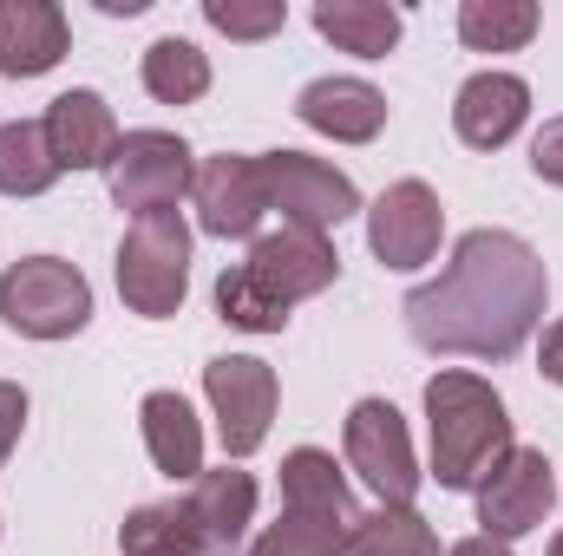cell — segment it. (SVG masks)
Returning <instances> with one entry per match:
<instances>
[{
  "label": "cell",
  "mask_w": 563,
  "mask_h": 556,
  "mask_svg": "<svg viewBox=\"0 0 563 556\" xmlns=\"http://www.w3.org/2000/svg\"><path fill=\"white\" fill-rule=\"evenodd\" d=\"M73 26L53 0H0V73L7 79H40L66 59Z\"/></svg>",
  "instance_id": "obj_16"
},
{
  "label": "cell",
  "mask_w": 563,
  "mask_h": 556,
  "mask_svg": "<svg viewBox=\"0 0 563 556\" xmlns=\"http://www.w3.org/2000/svg\"><path fill=\"white\" fill-rule=\"evenodd\" d=\"M282 511H308V518H334V524H361L347 478L334 471V458L321 445H295L282 458Z\"/></svg>",
  "instance_id": "obj_19"
},
{
  "label": "cell",
  "mask_w": 563,
  "mask_h": 556,
  "mask_svg": "<svg viewBox=\"0 0 563 556\" xmlns=\"http://www.w3.org/2000/svg\"><path fill=\"white\" fill-rule=\"evenodd\" d=\"M139 425H144V445H151V465L164 478H184V485L203 478V425H197L184 393H144Z\"/></svg>",
  "instance_id": "obj_18"
},
{
  "label": "cell",
  "mask_w": 563,
  "mask_h": 556,
  "mask_svg": "<svg viewBox=\"0 0 563 556\" xmlns=\"http://www.w3.org/2000/svg\"><path fill=\"white\" fill-rule=\"evenodd\" d=\"M20 425H26V393L13 380H0V471H7V458L20 445Z\"/></svg>",
  "instance_id": "obj_30"
},
{
  "label": "cell",
  "mask_w": 563,
  "mask_h": 556,
  "mask_svg": "<svg viewBox=\"0 0 563 556\" xmlns=\"http://www.w3.org/2000/svg\"><path fill=\"white\" fill-rule=\"evenodd\" d=\"M295 119L334 144H367L387 125V92L367 79H314V86H301Z\"/></svg>",
  "instance_id": "obj_14"
},
{
  "label": "cell",
  "mask_w": 563,
  "mask_h": 556,
  "mask_svg": "<svg viewBox=\"0 0 563 556\" xmlns=\"http://www.w3.org/2000/svg\"><path fill=\"white\" fill-rule=\"evenodd\" d=\"M439 236H445V210H439V197L426 190L420 177L387 184L380 203L367 210V249L387 269H426L439 256Z\"/></svg>",
  "instance_id": "obj_10"
},
{
  "label": "cell",
  "mask_w": 563,
  "mask_h": 556,
  "mask_svg": "<svg viewBox=\"0 0 563 556\" xmlns=\"http://www.w3.org/2000/svg\"><path fill=\"white\" fill-rule=\"evenodd\" d=\"M203 393H210V413H217L230 458H250L269 438V419H276V367L269 360L223 354V360L203 367Z\"/></svg>",
  "instance_id": "obj_9"
},
{
  "label": "cell",
  "mask_w": 563,
  "mask_h": 556,
  "mask_svg": "<svg viewBox=\"0 0 563 556\" xmlns=\"http://www.w3.org/2000/svg\"><path fill=\"white\" fill-rule=\"evenodd\" d=\"M243 269H250V281H256L263 294H276L282 308H295V301L321 294L328 281L341 276V256H334L328 236L282 223L276 236H256V243H250V263H243Z\"/></svg>",
  "instance_id": "obj_12"
},
{
  "label": "cell",
  "mask_w": 563,
  "mask_h": 556,
  "mask_svg": "<svg viewBox=\"0 0 563 556\" xmlns=\"http://www.w3.org/2000/svg\"><path fill=\"white\" fill-rule=\"evenodd\" d=\"M551 504H558V471H551V458H544L538 445H511L505 465L478 485V524H485V537H498V544L544 531Z\"/></svg>",
  "instance_id": "obj_8"
},
{
  "label": "cell",
  "mask_w": 563,
  "mask_h": 556,
  "mask_svg": "<svg viewBox=\"0 0 563 556\" xmlns=\"http://www.w3.org/2000/svg\"><path fill=\"white\" fill-rule=\"evenodd\" d=\"M341 445H347V465L361 471V485H367L380 504H413V491H420L413 432H407V419L394 413L387 400H361V407L347 413Z\"/></svg>",
  "instance_id": "obj_7"
},
{
  "label": "cell",
  "mask_w": 563,
  "mask_h": 556,
  "mask_svg": "<svg viewBox=\"0 0 563 556\" xmlns=\"http://www.w3.org/2000/svg\"><path fill=\"white\" fill-rule=\"evenodd\" d=\"M347 556H439V537L413 504H380L374 518H361Z\"/></svg>",
  "instance_id": "obj_25"
},
{
  "label": "cell",
  "mask_w": 563,
  "mask_h": 556,
  "mask_svg": "<svg viewBox=\"0 0 563 556\" xmlns=\"http://www.w3.org/2000/svg\"><path fill=\"white\" fill-rule=\"evenodd\" d=\"M445 556H511V544H498V537H485V531H478V537H465V544H452Z\"/></svg>",
  "instance_id": "obj_32"
},
{
  "label": "cell",
  "mask_w": 563,
  "mask_h": 556,
  "mask_svg": "<svg viewBox=\"0 0 563 556\" xmlns=\"http://www.w3.org/2000/svg\"><path fill=\"white\" fill-rule=\"evenodd\" d=\"M119 551L125 556H203V537L190 524L184 504H139L119 531Z\"/></svg>",
  "instance_id": "obj_24"
},
{
  "label": "cell",
  "mask_w": 563,
  "mask_h": 556,
  "mask_svg": "<svg viewBox=\"0 0 563 556\" xmlns=\"http://www.w3.org/2000/svg\"><path fill=\"white\" fill-rule=\"evenodd\" d=\"M0 321L26 341H66L92 321V281L59 256H26L0 276Z\"/></svg>",
  "instance_id": "obj_4"
},
{
  "label": "cell",
  "mask_w": 563,
  "mask_h": 556,
  "mask_svg": "<svg viewBox=\"0 0 563 556\" xmlns=\"http://www.w3.org/2000/svg\"><path fill=\"white\" fill-rule=\"evenodd\" d=\"M538 367H544V380H558L563 387V314L544 327V347H538Z\"/></svg>",
  "instance_id": "obj_31"
},
{
  "label": "cell",
  "mask_w": 563,
  "mask_h": 556,
  "mask_svg": "<svg viewBox=\"0 0 563 556\" xmlns=\"http://www.w3.org/2000/svg\"><path fill=\"white\" fill-rule=\"evenodd\" d=\"M190 197H197V223H203V236H223V243L256 236V230H263V216H269L263 157H236V151H223V157L197 164Z\"/></svg>",
  "instance_id": "obj_11"
},
{
  "label": "cell",
  "mask_w": 563,
  "mask_h": 556,
  "mask_svg": "<svg viewBox=\"0 0 563 556\" xmlns=\"http://www.w3.org/2000/svg\"><path fill=\"white\" fill-rule=\"evenodd\" d=\"M544 288H551V276L525 236L472 230V236H459L439 281H426L400 301V314L426 354L511 360L544 314Z\"/></svg>",
  "instance_id": "obj_1"
},
{
  "label": "cell",
  "mask_w": 563,
  "mask_h": 556,
  "mask_svg": "<svg viewBox=\"0 0 563 556\" xmlns=\"http://www.w3.org/2000/svg\"><path fill=\"white\" fill-rule=\"evenodd\" d=\"M144 92L157 99V105H197L203 92H210V59L190 46V40H177V33H164V40H151L144 46Z\"/></svg>",
  "instance_id": "obj_21"
},
{
  "label": "cell",
  "mask_w": 563,
  "mask_h": 556,
  "mask_svg": "<svg viewBox=\"0 0 563 556\" xmlns=\"http://www.w3.org/2000/svg\"><path fill=\"white\" fill-rule=\"evenodd\" d=\"M544 26L538 0H465L459 7V40L472 53H518Z\"/></svg>",
  "instance_id": "obj_23"
},
{
  "label": "cell",
  "mask_w": 563,
  "mask_h": 556,
  "mask_svg": "<svg viewBox=\"0 0 563 556\" xmlns=\"http://www.w3.org/2000/svg\"><path fill=\"white\" fill-rule=\"evenodd\" d=\"M314 33L334 40L354 59H387L400 46V7H387V0H321Z\"/></svg>",
  "instance_id": "obj_20"
},
{
  "label": "cell",
  "mask_w": 563,
  "mask_h": 556,
  "mask_svg": "<svg viewBox=\"0 0 563 556\" xmlns=\"http://www.w3.org/2000/svg\"><path fill=\"white\" fill-rule=\"evenodd\" d=\"M203 20L230 40H269L288 26V7L282 0H263V7H236V0H203Z\"/></svg>",
  "instance_id": "obj_28"
},
{
  "label": "cell",
  "mask_w": 563,
  "mask_h": 556,
  "mask_svg": "<svg viewBox=\"0 0 563 556\" xmlns=\"http://www.w3.org/2000/svg\"><path fill=\"white\" fill-rule=\"evenodd\" d=\"M263 184H269V210H282L288 230H341L361 210V190L347 170H334L328 157L308 151H263Z\"/></svg>",
  "instance_id": "obj_5"
},
{
  "label": "cell",
  "mask_w": 563,
  "mask_h": 556,
  "mask_svg": "<svg viewBox=\"0 0 563 556\" xmlns=\"http://www.w3.org/2000/svg\"><path fill=\"white\" fill-rule=\"evenodd\" d=\"M531 170L563 190V119H544V132L531 138Z\"/></svg>",
  "instance_id": "obj_29"
},
{
  "label": "cell",
  "mask_w": 563,
  "mask_h": 556,
  "mask_svg": "<svg viewBox=\"0 0 563 556\" xmlns=\"http://www.w3.org/2000/svg\"><path fill=\"white\" fill-rule=\"evenodd\" d=\"M217 314H223L230 327H243V334H282V327H288V308H282L276 294H263L243 263L217 276Z\"/></svg>",
  "instance_id": "obj_27"
},
{
  "label": "cell",
  "mask_w": 563,
  "mask_h": 556,
  "mask_svg": "<svg viewBox=\"0 0 563 556\" xmlns=\"http://www.w3.org/2000/svg\"><path fill=\"white\" fill-rule=\"evenodd\" d=\"M59 184V157L46 144L40 119H13L0 125V197H40Z\"/></svg>",
  "instance_id": "obj_22"
},
{
  "label": "cell",
  "mask_w": 563,
  "mask_h": 556,
  "mask_svg": "<svg viewBox=\"0 0 563 556\" xmlns=\"http://www.w3.org/2000/svg\"><path fill=\"white\" fill-rule=\"evenodd\" d=\"M361 524H334V518H308V511H282V524H269L250 556H347Z\"/></svg>",
  "instance_id": "obj_26"
},
{
  "label": "cell",
  "mask_w": 563,
  "mask_h": 556,
  "mask_svg": "<svg viewBox=\"0 0 563 556\" xmlns=\"http://www.w3.org/2000/svg\"><path fill=\"white\" fill-rule=\"evenodd\" d=\"M46 144H53V157H59V170H106L112 164V151H119V119H112V105L99 99V92H59L53 105H46Z\"/></svg>",
  "instance_id": "obj_15"
},
{
  "label": "cell",
  "mask_w": 563,
  "mask_h": 556,
  "mask_svg": "<svg viewBox=\"0 0 563 556\" xmlns=\"http://www.w3.org/2000/svg\"><path fill=\"white\" fill-rule=\"evenodd\" d=\"M99 13H125L132 20V13H144V0H99Z\"/></svg>",
  "instance_id": "obj_33"
},
{
  "label": "cell",
  "mask_w": 563,
  "mask_h": 556,
  "mask_svg": "<svg viewBox=\"0 0 563 556\" xmlns=\"http://www.w3.org/2000/svg\"><path fill=\"white\" fill-rule=\"evenodd\" d=\"M184 511H190V524H197V537H203V556H230L243 544V531L256 524V478L236 471V465L203 471V478L190 485Z\"/></svg>",
  "instance_id": "obj_17"
},
{
  "label": "cell",
  "mask_w": 563,
  "mask_h": 556,
  "mask_svg": "<svg viewBox=\"0 0 563 556\" xmlns=\"http://www.w3.org/2000/svg\"><path fill=\"white\" fill-rule=\"evenodd\" d=\"M190 184H197V164L177 132H125L106 164V190L119 210H132V223L151 210H177V197Z\"/></svg>",
  "instance_id": "obj_6"
},
{
  "label": "cell",
  "mask_w": 563,
  "mask_h": 556,
  "mask_svg": "<svg viewBox=\"0 0 563 556\" xmlns=\"http://www.w3.org/2000/svg\"><path fill=\"white\" fill-rule=\"evenodd\" d=\"M190 288V230L177 210H151L119 243V294L144 321H170Z\"/></svg>",
  "instance_id": "obj_3"
},
{
  "label": "cell",
  "mask_w": 563,
  "mask_h": 556,
  "mask_svg": "<svg viewBox=\"0 0 563 556\" xmlns=\"http://www.w3.org/2000/svg\"><path fill=\"white\" fill-rule=\"evenodd\" d=\"M544 556H563V531H558V537H551V551H544Z\"/></svg>",
  "instance_id": "obj_34"
},
{
  "label": "cell",
  "mask_w": 563,
  "mask_h": 556,
  "mask_svg": "<svg viewBox=\"0 0 563 556\" xmlns=\"http://www.w3.org/2000/svg\"><path fill=\"white\" fill-rule=\"evenodd\" d=\"M531 119V86L518 73H472L452 99V132L472 151H498L525 132Z\"/></svg>",
  "instance_id": "obj_13"
},
{
  "label": "cell",
  "mask_w": 563,
  "mask_h": 556,
  "mask_svg": "<svg viewBox=\"0 0 563 556\" xmlns=\"http://www.w3.org/2000/svg\"><path fill=\"white\" fill-rule=\"evenodd\" d=\"M426 438H432L439 491H478L505 465V452L518 445L511 438V413L492 393V380L459 374V367L426 380Z\"/></svg>",
  "instance_id": "obj_2"
}]
</instances>
